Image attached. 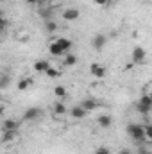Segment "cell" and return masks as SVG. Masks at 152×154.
Returning <instances> with one entry per match:
<instances>
[{"label": "cell", "instance_id": "ffe728a7", "mask_svg": "<svg viewBox=\"0 0 152 154\" xmlns=\"http://www.w3.org/2000/svg\"><path fill=\"white\" fill-rule=\"evenodd\" d=\"M75 63H77L75 54H66V56H65V65H66V66H74Z\"/></svg>", "mask_w": 152, "mask_h": 154}, {"label": "cell", "instance_id": "f546056e", "mask_svg": "<svg viewBox=\"0 0 152 154\" xmlns=\"http://www.w3.org/2000/svg\"><path fill=\"white\" fill-rule=\"evenodd\" d=\"M150 116H152V109H150Z\"/></svg>", "mask_w": 152, "mask_h": 154}, {"label": "cell", "instance_id": "9a60e30c", "mask_svg": "<svg viewBox=\"0 0 152 154\" xmlns=\"http://www.w3.org/2000/svg\"><path fill=\"white\" fill-rule=\"evenodd\" d=\"M54 95H56L57 99H65V97L68 95V91H66V88H65V86H61V84H57V86L54 88Z\"/></svg>", "mask_w": 152, "mask_h": 154}, {"label": "cell", "instance_id": "3957f363", "mask_svg": "<svg viewBox=\"0 0 152 154\" xmlns=\"http://www.w3.org/2000/svg\"><path fill=\"white\" fill-rule=\"evenodd\" d=\"M106 43H108V36L102 34V32H99V34H95V36L91 38V47H93V50H97V52L104 50Z\"/></svg>", "mask_w": 152, "mask_h": 154}, {"label": "cell", "instance_id": "4316f807", "mask_svg": "<svg viewBox=\"0 0 152 154\" xmlns=\"http://www.w3.org/2000/svg\"><path fill=\"white\" fill-rule=\"evenodd\" d=\"M132 66H134V63H132V61H131V63H127V65H125V70H131V68H132Z\"/></svg>", "mask_w": 152, "mask_h": 154}, {"label": "cell", "instance_id": "484cf974", "mask_svg": "<svg viewBox=\"0 0 152 154\" xmlns=\"http://www.w3.org/2000/svg\"><path fill=\"white\" fill-rule=\"evenodd\" d=\"M118 154H131V151H129V149H125V147H123V149H120V151H118Z\"/></svg>", "mask_w": 152, "mask_h": 154}, {"label": "cell", "instance_id": "7402d4cb", "mask_svg": "<svg viewBox=\"0 0 152 154\" xmlns=\"http://www.w3.org/2000/svg\"><path fill=\"white\" fill-rule=\"evenodd\" d=\"M145 138L149 142H152V124H147L145 125Z\"/></svg>", "mask_w": 152, "mask_h": 154}, {"label": "cell", "instance_id": "d6986e66", "mask_svg": "<svg viewBox=\"0 0 152 154\" xmlns=\"http://www.w3.org/2000/svg\"><path fill=\"white\" fill-rule=\"evenodd\" d=\"M14 138H16V131H4V134H2V142L4 143L5 142H11Z\"/></svg>", "mask_w": 152, "mask_h": 154}, {"label": "cell", "instance_id": "e0dca14e", "mask_svg": "<svg viewBox=\"0 0 152 154\" xmlns=\"http://www.w3.org/2000/svg\"><path fill=\"white\" fill-rule=\"evenodd\" d=\"M45 31H47V32H56V31H57V22H56L54 18H52V20H47V22H45Z\"/></svg>", "mask_w": 152, "mask_h": 154}, {"label": "cell", "instance_id": "7c38bea8", "mask_svg": "<svg viewBox=\"0 0 152 154\" xmlns=\"http://www.w3.org/2000/svg\"><path fill=\"white\" fill-rule=\"evenodd\" d=\"M32 86V77H23V79H20L18 81V91H25L27 88H31Z\"/></svg>", "mask_w": 152, "mask_h": 154}, {"label": "cell", "instance_id": "4dcf8cb0", "mask_svg": "<svg viewBox=\"0 0 152 154\" xmlns=\"http://www.w3.org/2000/svg\"><path fill=\"white\" fill-rule=\"evenodd\" d=\"M145 2H150V0H145Z\"/></svg>", "mask_w": 152, "mask_h": 154}, {"label": "cell", "instance_id": "f1b7e54d", "mask_svg": "<svg viewBox=\"0 0 152 154\" xmlns=\"http://www.w3.org/2000/svg\"><path fill=\"white\" fill-rule=\"evenodd\" d=\"M149 97H150V99H152V90H150V91H149Z\"/></svg>", "mask_w": 152, "mask_h": 154}, {"label": "cell", "instance_id": "277c9868", "mask_svg": "<svg viewBox=\"0 0 152 154\" xmlns=\"http://www.w3.org/2000/svg\"><path fill=\"white\" fill-rule=\"evenodd\" d=\"M152 109V99L149 97V93H145V95H141V99H140V102H138V111L140 113H150Z\"/></svg>", "mask_w": 152, "mask_h": 154}, {"label": "cell", "instance_id": "cb8c5ba5", "mask_svg": "<svg viewBox=\"0 0 152 154\" xmlns=\"http://www.w3.org/2000/svg\"><path fill=\"white\" fill-rule=\"evenodd\" d=\"M93 2H95L97 5H102V7H106V5H108L111 0H93Z\"/></svg>", "mask_w": 152, "mask_h": 154}, {"label": "cell", "instance_id": "ac0fdd59", "mask_svg": "<svg viewBox=\"0 0 152 154\" xmlns=\"http://www.w3.org/2000/svg\"><path fill=\"white\" fill-rule=\"evenodd\" d=\"M66 111H68V109H66V106H65L63 102H56V104H54V113H56L57 116L65 115Z\"/></svg>", "mask_w": 152, "mask_h": 154}, {"label": "cell", "instance_id": "52a82bcc", "mask_svg": "<svg viewBox=\"0 0 152 154\" xmlns=\"http://www.w3.org/2000/svg\"><path fill=\"white\" fill-rule=\"evenodd\" d=\"M61 16H63V20H66V22H75V20H79L81 13H79V9H75V7H68V9L63 11Z\"/></svg>", "mask_w": 152, "mask_h": 154}, {"label": "cell", "instance_id": "1f68e13d", "mask_svg": "<svg viewBox=\"0 0 152 154\" xmlns=\"http://www.w3.org/2000/svg\"><path fill=\"white\" fill-rule=\"evenodd\" d=\"M5 154H9V152H5Z\"/></svg>", "mask_w": 152, "mask_h": 154}, {"label": "cell", "instance_id": "5bb4252c", "mask_svg": "<svg viewBox=\"0 0 152 154\" xmlns=\"http://www.w3.org/2000/svg\"><path fill=\"white\" fill-rule=\"evenodd\" d=\"M57 43H59V47L65 50V52H70V48L74 47V43H72V39H66V38H57L56 39Z\"/></svg>", "mask_w": 152, "mask_h": 154}, {"label": "cell", "instance_id": "2e32d148", "mask_svg": "<svg viewBox=\"0 0 152 154\" xmlns=\"http://www.w3.org/2000/svg\"><path fill=\"white\" fill-rule=\"evenodd\" d=\"M81 106H82L86 111H91V109H95V108H97V102H95L93 99H84V100L81 102Z\"/></svg>", "mask_w": 152, "mask_h": 154}, {"label": "cell", "instance_id": "4fadbf2b", "mask_svg": "<svg viewBox=\"0 0 152 154\" xmlns=\"http://www.w3.org/2000/svg\"><path fill=\"white\" fill-rule=\"evenodd\" d=\"M97 124H99L100 127H104V129H106V127H109V125L113 124V118H111L109 115H100L99 118H97Z\"/></svg>", "mask_w": 152, "mask_h": 154}, {"label": "cell", "instance_id": "9c48e42d", "mask_svg": "<svg viewBox=\"0 0 152 154\" xmlns=\"http://www.w3.org/2000/svg\"><path fill=\"white\" fill-rule=\"evenodd\" d=\"M18 125H20L18 120L7 118V120H4V124H2V131H18Z\"/></svg>", "mask_w": 152, "mask_h": 154}, {"label": "cell", "instance_id": "44dd1931", "mask_svg": "<svg viewBox=\"0 0 152 154\" xmlns=\"http://www.w3.org/2000/svg\"><path fill=\"white\" fill-rule=\"evenodd\" d=\"M45 75L48 77V79H57V77L61 75V72H59L57 68H52V66H50V68L45 72Z\"/></svg>", "mask_w": 152, "mask_h": 154}, {"label": "cell", "instance_id": "5b68a950", "mask_svg": "<svg viewBox=\"0 0 152 154\" xmlns=\"http://www.w3.org/2000/svg\"><path fill=\"white\" fill-rule=\"evenodd\" d=\"M43 115V111L39 109V108H29V109H25V113H23V120H29V122H36L39 120Z\"/></svg>", "mask_w": 152, "mask_h": 154}, {"label": "cell", "instance_id": "7a4b0ae2", "mask_svg": "<svg viewBox=\"0 0 152 154\" xmlns=\"http://www.w3.org/2000/svg\"><path fill=\"white\" fill-rule=\"evenodd\" d=\"M145 57H147V50H145L143 47H134V48H132V52H131V61H132L134 65L143 63Z\"/></svg>", "mask_w": 152, "mask_h": 154}, {"label": "cell", "instance_id": "d4e9b609", "mask_svg": "<svg viewBox=\"0 0 152 154\" xmlns=\"http://www.w3.org/2000/svg\"><path fill=\"white\" fill-rule=\"evenodd\" d=\"M25 2H27L29 5H36V4H39V2H41V0H25Z\"/></svg>", "mask_w": 152, "mask_h": 154}, {"label": "cell", "instance_id": "ba28073f", "mask_svg": "<svg viewBox=\"0 0 152 154\" xmlns=\"http://www.w3.org/2000/svg\"><path fill=\"white\" fill-rule=\"evenodd\" d=\"M70 115H72V118H75V120H81V118H84V116L88 115V111H86V109L79 104V106H72Z\"/></svg>", "mask_w": 152, "mask_h": 154}, {"label": "cell", "instance_id": "603a6c76", "mask_svg": "<svg viewBox=\"0 0 152 154\" xmlns=\"http://www.w3.org/2000/svg\"><path fill=\"white\" fill-rule=\"evenodd\" d=\"M93 154H111V151H109L108 147H99V149H95Z\"/></svg>", "mask_w": 152, "mask_h": 154}, {"label": "cell", "instance_id": "6da1fadb", "mask_svg": "<svg viewBox=\"0 0 152 154\" xmlns=\"http://www.w3.org/2000/svg\"><path fill=\"white\" fill-rule=\"evenodd\" d=\"M127 134L134 140V142H145V125L141 124H129L127 125Z\"/></svg>", "mask_w": 152, "mask_h": 154}, {"label": "cell", "instance_id": "8fae6325", "mask_svg": "<svg viewBox=\"0 0 152 154\" xmlns=\"http://www.w3.org/2000/svg\"><path fill=\"white\" fill-rule=\"evenodd\" d=\"M50 66H52V65H50V61H47V59H38V61L34 63V70L39 72V74H45Z\"/></svg>", "mask_w": 152, "mask_h": 154}, {"label": "cell", "instance_id": "8992f818", "mask_svg": "<svg viewBox=\"0 0 152 154\" xmlns=\"http://www.w3.org/2000/svg\"><path fill=\"white\" fill-rule=\"evenodd\" d=\"M90 74L93 77H97V79H104V77H106V68H104L100 63L95 61V63L90 65Z\"/></svg>", "mask_w": 152, "mask_h": 154}, {"label": "cell", "instance_id": "30bf717a", "mask_svg": "<svg viewBox=\"0 0 152 154\" xmlns=\"http://www.w3.org/2000/svg\"><path fill=\"white\" fill-rule=\"evenodd\" d=\"M48 52H50V56H54V57H59V56H63V54H65V50L59 47V43H57L56 39L48 45Z\"/></svg>", "mask_w": 152, "mask_h": 154}, {"label": "cell", "instance_id": "83f0119b", "mask_svg": "<svg viewBox=\"0 0 152 154\" xmlns=\"http://www.w3.org/2000/svg\"><path fill=\"white\" fill-rule=\"evenodd\" d=\"M140 154H152V152H150V151H141Z\"/></svg>", "mask_w": 152, "mask_h": 154}]
</instances>
